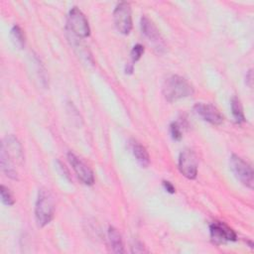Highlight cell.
<instances>
[{"label": "cell", "mask_w": 254, "mask_h": 254, "mask_svg": "<svg viewBox=\"0 0 254 254\" xmlns=\"http://www.w3.org/2000/svg\"><path fill=\"white\" fill-rule=\"evenodd\" d=\"M131 251L132 253H144L147 252V250L145 249V246L142 242L140 241H135V243L131 246Z\"/></svg>", "instance_id": "cell-19"}, {"label": "cell", "mask_w": 254, "mask_h": 254, "mask_svg": "<svg viewBox=\"0 0 254 254\" xmlns=\"http://www.w3.org/2000/svg\"><path fill=\"white\" fill-rule=\"evenodd\" d=\"M11 38L15 46H17L19 49H22L25 46V35L23 33V30L18 25H14L12 27Z\"/></svg>", "instance_id": "cell-15"}, {"label": "cell", "mask_w": 254, "mask_h": 254, "mask_svg": "<svg viewBox=\"0 0 254 254\" xmlns=\"http://www.w3.org/2000/svg\"><path fill=\"white\" fill-rule=\"evenodd\" d=\"M67 159H68V162L71 165L74 173L76 174L77 178L84 185H87V186L93 185L94 176H93L92 171L89 169V167L71 152L67 153Z\"/></svg>", "instance_id": "cell-9"}, {"label": "cell", "mask_w": 254, "mask_h": 254, "mask_svg": "<svg viewBox=\"0 0 254 254\" xmlns=\"http://www.w3.org/2000/svg\"><path fill=\"white\" fill-rule=\"evenodd\" d=\"M170 132H171V135H172V138L176 141H180L183 137L182 135V131H181V127L179 126L178 123L176 122H173L171 125H170Z\"/></svg>", "instance_id": "cell-18"}, {"label": "cell", "mask_w": 254, "mask_h": 254, "mask_svg": "<svg viewBox=\"0 0 254 254\" xmlns=\"http://www.w3.org/2000/svg\"><path fill=\"white\" fill-rule=\"evenodd\" d=\"M133 69H134V66L132 63H129L125 65V73H132Z\"/></svg>", "instance_id": "cell-22"}, {"label": "cell", "mask_w": 254, "mask_h": 254, "mask_svg": "<svg viewBox=\"0 0 254 254\" xmlns=\"http://www.w3.org/2000/svg\"><path fill=\"white\" fill-rule=\"evenodd\" d=\"M230 168L235 175V177L243 184L245 187L249 189H253L254 179H253V170L251 166L245 162L239 156L233 154L230 157Z\"/></svg>", "instance_id": "cell-4"}, {"label": "cell", "mask_w": 254, "mask_h": 254, "mask_svg": "<svg viewBox=\"0 0 254 254\" xmlns=\"http://www.w3.org/2000/svg\"><path fill=\"white\" fill-rule=\"evenodd\" d=\"M231 110H232V115L237 123H242L245 121V116L243 113L241 102L239 98L236 96H233L231 98Z\"/></svg>", "instance_id": "cell-14"}, {"label": "cell", "mask_w": 254, "mask_h": 254, "mask_svg": "<svg viewBox=\"0 0 254 254\" xmlns=\"http://www.w3.org/2000/svg\"><path fill=\"white\" fill-rule=\"evenodd\" d=\"M140 27H141L142 34L145 36L148 42L153 46V48L158 53H164L166 50V45L155 24L148 17L143 16L141 18Z\"/></svg>", "instance_id": "cell-7"}, {"label": "cell", "mask_w": 254, "mask_h": 254, "mask_svg": "<svg viewBox=\"0 0 254 254\" xmlns=\"http://www.w3.org/2000/svg\"><path fill=\"white\" fill-rule=\"evenodd\" d=\"M179 170L183 176L192 180L197 175V158L190 149H185L179 156Z\"/></svg>", "instance_id": "cell-8"}, {"label": "cell", "mask_w": 254, "mask_h": 254, "mask_svg": "<svg viewBox=\"0 0 254 254\" xmlns=\"http://www.w3.org/2000/svg\"><path fill=\"white\" fill-rule=\"evenodd\" d=\"M114 24L118 32L128 35L132 29L131 6L127 2H120L113 11Z\"/></svg>", "instance_id": "cell-6"}, {"label": "cell", "mask_w": 254, "mask_h": 254, "mask_svg": "<svg viewBox=\"0 0 254 254\" xmlns=\"http://www.w3.org/2000/svg\"><path fill=\"white\" fill-rule=\"evenodd\" d=\"M108 239H109L112 251L114 253H118V254L124 253V246H123V240H122L121 234L113 226H110L108 228Z\"/></svg>", "instance_id": "cell-13"}, {"label": "cell", "mask_w": 254, "mask_h": 254, "mask_svg": "<svg viewBox=\"0 0 254 254\" xmlns=\"http://www.w3.org/2000/svg\"><path fill=\"white\" fill-rule=\"evenodd\" d=\"M252 81H253L252 69H249L248 72L246 73V84H248V85L251 87V86H252Z\"/></svg>", "instance_id": "cell-21"}, {"label": "cell", "mask_w": 254, "mask_h": 254, "mask_svg": "<svg viewBox=\"0 0 254 254\" xmlns=\"http://www.w3.org/2000/svg\"><path fill=\"white\" fill-rule=\"evenodd\" d=\"M0 193H1V200L6 205H13L15 203L14 197L10 191V190L5 187L4 185H1L0 187Z\"/></svg>", "instance_id": "cell-16"}, {"label": "cell", "mask_w": 254, "mask_h": 254, "mask_svg": "<svg viewBox=\"0 0 254 254\" xmlns=\"http://www.w3.org/2000/svg\"><path fill=\"white\" fill-rule=\"evenodd\" d=\"M194 112L204 121L212 125H220L223 122V116L219 110L208 103H196L193 107Z\"/></svg>", "instance_id": "cell-11"}, {"label": "cell", "mask_w": 254, "mask_h": 254, "mask_svg": "<svg viewBox=\"0 0 254 254\" xmlns=\"http://www.w3.org/2000/svg\"><path fill=\"white\" fill-rule=\"evenodd\" d=\"M193 91V87L188 79L177 74L168 77L163 85V94L169 102L190 96Z\"/></svg>", "instance_id": "cell-2"}, {"label": "cell", "mask_w": 254, "mask_h": 254, "mask_svg": "<svg viewBox=\"0 0 254 254\" xmlns=\"http://www.w3.org/2000/svg\"><path fill=\"white\" fill-rule=\"evenodd\" d=\"M163 186L165 188V190L170 192V193H174L175 192V187L172 185V183L168 182V181H164L163 182Z\"/></svg>", "instance_id": "cell-20"}, {"label": "cell", "mask_w": 254, "mask_h": 254, "mask_svg": "<svg viewBox=\"0 0 254 254\" xmlns=\"http://www.w3.org/2000/svg\"><path fill=\"white\" fill-rule=\"evenodd\" d=\"M130 147L138 164L143 168H147L150 164V157L146 148L135 140L131 141Z\"/></svg>", "instance_id": "cell-12"}, {"label": "cell", "mask_w": 254, "mask_h": 254, "mask_svg": "<svg viewBox=\"0 0 254 254\" xmlns=\"http://www.w3.org/2000/svg\"><path fill=\"white\" fill-rule=\"evenodd\" d=\"M143 53H144V47L140 44H137L132 48L130 56H131V61H132L133 64L142 57Z\"/></svg>", "instance_id": "cell-17"}, {"label": "cell", "mask_w": 254, "mask_h": 254, "mask_svg": "<svg viewBox=\"0 0 254 254\" xmlns=\"http://www.w3.org/2000/svg\"><path fill=\"white\" fill-rule=\"evenodd\" d=\"M55 214V200L51 191L41 189L35 205V217L37 224L41 227L49 224Z\"/></svg>", "instance_id": "cell-3"}, {"label": "cell", "mask_w": 254, "mask_h": 254, "mask_svg": "<svg viewBox=\"0 0 254 254\" xmlns=\"http://www.w3.org/2000/svg\"><path fill=\"white\" fill-rule=\"evenodd\" d=\"M211 240L215 244L225 243L227 241H235L236 233L226 224L219 221H214L209 226Z\"/></svg>", "instance_id": "cell-10"}, {"label": "cell", "mask_w": 254, "mask_h": 254, "mask_svg": "<svg viewBox=\"0 0 254 254\" xmlns=\"http://www.w3.org/2000/svg\"><path fill=\"white\" fill-rule=\"evenodd\" d=\"M24 161V152L19 140L14 135H7L1 142L0 165L5 175L13 180L18 179L16 165Z\"/></svg>", "instance_id": "cell-1"}, {"label": "cell", "mask_w": 254, "mask_h": 254, "mask_svg": "<svg viewBox=\"0 0 254 254\" xmlns=\"http://www.w3.org/2000/svg\"><path fill=\"white\" fill-rule=\"evenodd\" d=\"M67 26L72 34L78 38H86L90 34L88 21L77 7H72L69 10L67 16Z\"/></svg>", "instance_id": "cell-5"}]
</instances>
